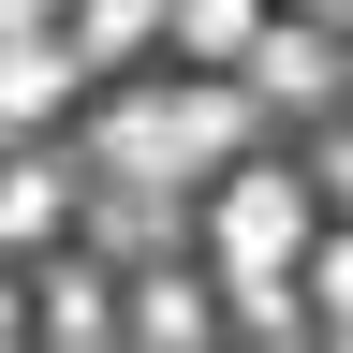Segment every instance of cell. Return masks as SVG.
Listing matches in <instances>:
<instances>
[{
    "mask_svg": "<svg viewBox=\"0 0 353 353\" xmlns=\"http://www.w3.org/2000/svg\"><path fill=\"white\" fill-rule=\"evenodd\" d=\"M309 250H324V236H309V192H294L280 162H236V176L206 192V265H221V294H236L250 324H280V309H294Z\"/></svg>",
    "mask_w": 353,
    "mask_h": 353,
    "instance_id": "obj_1",
    "label": "cell"
},
{
    "mask_svg": "<svg viewBox=\"0 0 353 353\" xmlns=\"http://www.w3.org/2000/svg\"><path fill=\"white\" fill-rule=\"evenodd\" d=\"M59 162H0V265H15V250H44V236H59Z\"/></svg>",
    "mask_w": 353,
    "mask_h": 353,
    "instance_id": "obj_2",
    "label": "cell"
},
{
    "mask_svg": "<svg viewBox=\"0 0 353 353\" xmlns=\"http://www.w3.org/2000/svg\"><path fill=\"white\" fill-rule=\"evenodd\" d=\"M192 0H74V59H132L148 30H176Z\"/></svg>",
    "mask_w": 353,
    "mask_h": 353,
    "instance_id": "obj_3",
    "label": "cell"
},
{
    "mask_svg": "<svg viewBox=\"0 0 353 353\" xmlns=\"http://www.w3.org/2000/svg\"><path fill=\"white\" fill-rule=\"evenodd\" d=\"M59 44H0V132H44V103H59Z\"/></svg>",
    "mask_w": 353,
    "mask_h": 353,
    "instance_id": "obj_4",
    "label": "cell"
},
{
    "mask_svg": "<svg viewBox=\"0 0 353 353\" xmlns=\"http://www.w3.org/2000/svg\"><path fill=\"white\" fill-rule=\"evenodd\" d=\"M132 324H148V353H192V339H206V294H192V280H162Z\"/></svg>",
    "mask_w": 353,
    "mask_h": 353,
    "instance_id": "obj_5",
    "label": "cell"
},
{
    "mask_svg": "<svg viewBox=\"0 0 353 353\" xmlns=\"http://www.w3.org/2000/svg\"><path fill=\"white\" fill-rule=\"evenodd\" d=\"M309 309H324V339L353 324V236H324V250H309Z\"/></svg>",
    "mask_w": 353,
    "mask_h": 353,
    "instance_id": "obj_6",
    "label": "cell"
},
{
    "mask_svg": "<svg viewBox=\"0 0 353 353\" xmlns=\"http://www.w3.org/2000/svg\"><path fill=\"white\" fill-rule=\"evenodd\" d=\"M30 339V294H15V265H0V353H15Z\"/></svg>",
    "mask_w": 353,
    "mask_h": 353,
    "instance_id": "obj_7",
    "label": "cell"
},
{
    "mask_svg": "<svg viewBox=\"0 0 353 353\" xmlns=\"http://www.w3.org/2000/svg\"><path fill=\"white\" fill-rule=\"evenodd\" d=\"M44 15H59V0H0V44H30V30H44Z\"/></svg>",
    "mask_w": 353,
    "mask_h": 353,
    "instance_id": "obj_8",
    "label": "cell"
},
{
    "mask_svg": "<svg viewBox=\"0 0 353 353\" xmlns=\"http://www.w3.org/2000/svg\"><path fill=\"white\" fill-rule=\"evenodd\" d=\"M324 353H353V324H339V339H324Z\"/></svg>",
    "mask_w": 353,
    "mask_h": 353,
    "instance_id": "obj_9",
    "label": "cell"
}]
</instances>
